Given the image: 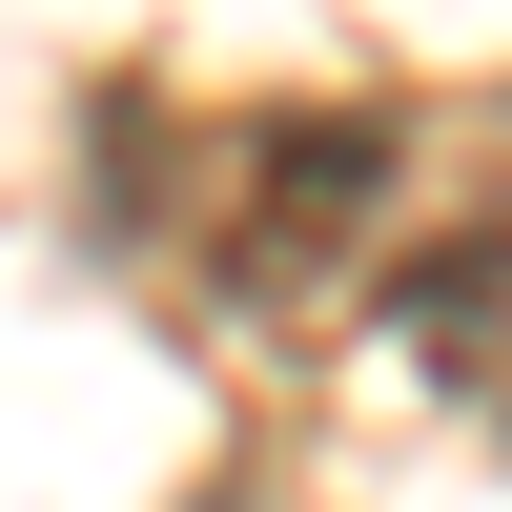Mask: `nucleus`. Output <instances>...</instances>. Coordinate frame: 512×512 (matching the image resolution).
<instances>
[{
	"label": "nucleus",
	"mask_w": 512,
	"mask_h": 512,
	"mask_svg": "<svg viewBox=\"0 0 512 512\" xmlns=\"http://www.w3.org/2000/svg\"><path fill=\"white\" fill-rule=\"evenodd\" d=\"M349 185H390V123H267V205H246V267H308L328 226H349Z\"/></svg>",
	"instance_id": "nucleus-1"
}]
</instances>
